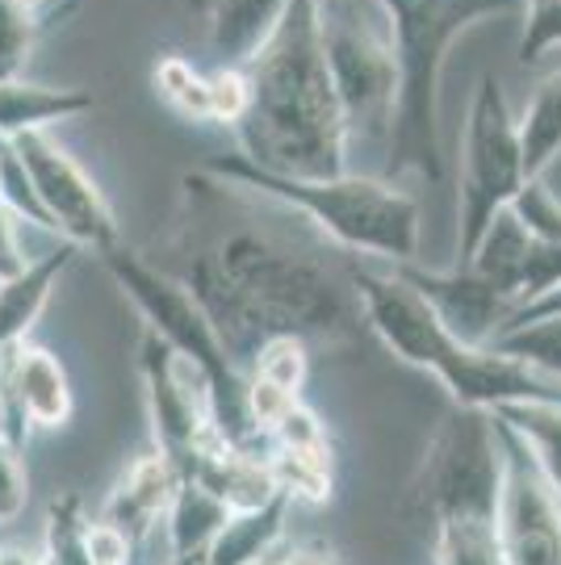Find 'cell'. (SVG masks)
Returning <instances> with one entry per match:
<instances>
[{
  "mask_svg": "<svg viewBox=\"0 0 561 565\" xmlns=\"http://www.w3.org/2000/svg\"><path fill=\"white\" fill-rule=\"evenodd\" d=\"M147 260L193 294L235 364L273 335L348 348L369 335L352 252L331 243L294 205L219 172L181 177V202Z\"/></svg>",
  "mask_w": 561,
  "mask_h": 565,
  "instance_id": "cell-1",
  "label": "cell"
},
{
  "mask_svg": "<svg viewBox=\"0 0 561 565\" xmlns=\"http://www.w3.org/2000/svg\"><path fill=\"white\" fill-rule=\"evenodd\" d=\"M252 97L235 121L240 156L273 177L348 172V118L322 55L315 0H289L273 34L243 60Z\"/></svg>",
  "mask_w": 561,
  "mask_h": 565,
  "instance_id": "cell-2",
  "label": "cell"
},
{
  "mask_svg": "<svg viewBox=\"0 0 561 565\" xmlns=\"http://www.w3.org/2000/svg\"><path fill=\"white\" fill-rule=\"evenodd\" d=\"M352 285L361 294L369 331L399 361L432 373L457 406H474V411H495V406L507 403L561 406L558 377L507 356L490 343L457 340L441 323V315L427 306V298L411 281H402L399 273L369 268L364 256H357L352 260Z\"/></svg>",
  "mask_w": 561,
  "mask_h": 565,
  "instance_id": "cell-3",
  "label": "cell"
},
{
  "mask_svg": "<svg viewBox=\"0 0 561 565\" xmlns=\"http://www.w3.org/2000/svg\"><path fill=\"white\" fill-rule=\"evenodd\" d=\"M394 21L399 46V109L385 142V181L406 168L427 184H441V72L448 51L469 25L495 18H523V0H381Z\"/></svg>",
  "mask_w": 561,
  "mask_h": 565,
  "instance_id": "cell-4",
  "label": "cell"
},
{
  "mask_svg": "<svg viewBox=\"0 0 561 565\" xmlns=\"http://www.w3.org/2000/svg\"><path fill=\"white\" fill-rule=\"evenodd\" d=\"M100 264L109 273V281L126 294V302L142 315V323L151 327L177 356H181L210 394V415L219 436L240 452L264 457L268 452V436H264L252 406H247V373H243L235 356L226 352L222 335L214 331L210 315L201 310V302L184 289L177 277H168L163 268L142 256L139 247L121 239L118 247L100 252Z\"/></svg>",
  "mask_w": 561,
  "mask_h": 565,
  "instance_id": "cell-5",
  "label": "cell"
},
{
  "mask_svg": "<svg viewBox=\"0 0 561 565\" xmlns=\"http://www.w3.org/2000/svg\"><path fill=\"white\" fill-rule=\"evenodd\" d=\"M205 172H219L231 181L261 189L277 202L294 205L319 226L331 243H340L352 256H373L385 264H411L420 256V202L402 193L385 177H273L256 163L235 156H214L198 163Z\"/></svg>",
  "mask_w": 561,
  "mask_h": 565,
  "instance_id": "cell-6",
  "label": "cell"
},
{
  "mask_svg": "<svg viewBox=\"0 0 561 565\" xmlns=\"http://www.w3.org/2000/svg\"><path fill=\"white\" fill-rule=\"evenodd\" d=\"M502 445L490 411L448 406L432 427L415 478L402 494V520L423 536L444 527H499Z\"/></svg>",
  "mask_w": 561,
  "mask_h": 565,
  "instance_id": "cell-7",
  "label": "cell"
},
{
  "mask_svg": "<svg viewBox=\"0 0 561 565\" xmlns=\"http://www.w3.org/2000/svg\"><path fill=\"white\" fill-rule=\"evenodd\" d=\"M322 55L340 93L348 135L390 142L399 109V46L381 0H315Z\"/></svg>",
  "mask_w": 561,
  "mask_h": 565,
  "instance_id": "cell-8",
  "label": "cell"
},
{
  "mask_svg": "<svg viewBox=\"0 0 561 565\" xmlns=\"http://www.w3.org/2000/svg\"><path fill=\"white\" fill-rule=\"evenodd\" d=\"M532 181L523 168L520 121L511 118V105L495 72H486L469 97L462 139V193H457V243L453 264H469L481 231L495 223V214L516 202L523 184Z\"/></svg>",
  "mask_w": 561,
  "mask_h": 565,
  "instance_id": "cell-9",
  "label": "cell"
},
{
  "mask_svg": "<svg viewBox=\"0 0 561 565\" xmlns=\"http://www.w3.org/2000/svg\"><path fill=\"white\" fill-rule=\"evenodd\" d=\"M13 147H18L21 163L34 181V193H39L51 226H55V235L72 239L76 247H88L97 256L118 247V214L72 151H63L46 130H21V135H13Z\"/></svg>",
  "mask_w": 561,
  "mask_h": 565,
  "instance_id": "cell-10",
  "label": "cell"
},
{
  "mask_svg": "<svg viewBox=\"0 0 561 565\" xmlns=\"http://www.w3.org/2000/svg\"><path fill=\"white\" fill-rule=\"evenodd\" d=\"M502 445L499 545L507 565H561V499L516 427L495 415Z\"/></svg>",
  "mask_w": 561,
  "mask_h": 565,
  "instance_id": "cell-11",
  "label": "cell"
},
{
  "mask_svg": "<svg viewBox=\"0 0 561 565\" xmlns=\"http://www.w3.org/2000/svg\"><path fill=\"white\" fill-rule=\"evenodd\" d=\"M139 373H142L147 419H151L156 448L184 473V465L193 461V452L219 431L214 415H210L205 382L151 327L142 331L139 340Z\"/></svg>",
  "mask_w": 561,
  "mask_h": 565,
  "instance_id": "cell-12",
  "label": "cell"
},
{
  "mask_svg": "<svg viewBox=\"0 0 561 565\" xmlns=\"http://www.w3.org/2000/svg\"><path fill=\"white\" fill-rule=\"evenodd\" d=\"M72 419V382L63 361L30 335L4 352V440L25 445V431H55Z\"/></svg>",
  "mask_w": 561,
  "mask_h": 565,
  "instance_id": "cell-13",
  "label": "cell"
},
{
  "mask_svg": "<svg viewBox=\"0 0 561 565\" xmlns=\"http://www.w3.org/2000/svg\"><path fill=\"white\" fill-rule=\"evenodd\" d=\"M402 281L420 289L427 306L441 315V323L465 343H490L511 319V298L474 264H448V268H420V264H394Z\"/></svg>",
  "mask_w": 561,
  "mask_h": 565,
  "instance_id": "cell-14",
  "label": "cell"
},
{
  "mask_svg": "<svg viewBox=\"0 0 561 565\" xmlns=\"http://www.w3.org/2000/svg\"><path fill=\"white\" fill-rule=\"evenodd\" d=\"M177 482H181V469L168 461L160 448H151L121 469V478L109 486V494L100 503L97 520L114 527L118 536H126L130 548H139L163 524Z\"/></svg>",
  "mask_w": 561,
  "mask_h": 565,
  "instance_id": "cell-15",
  "label": "cell"
},
{
  "mask_svg": "<svg viewBox=\"0 0 561 565\" xmlns=\"http://www.w3.org/2000/svg\"><path fill=\"white\" fill-rule=\"evenodd\" d=\"M76 252H81L76 243L63 239L46 256L25 264L18 277L0 281V352H9L13 343L30 335V327L39 323V315L46 310V298L55 294L63 268L76 260Z\"/></svg>",
  "mask_w": 561,
  "mask_h": 565,
  "instance_id": "cell-16",
  "label": "cell"
},
{
  "mask_svg": "<svg viewBox=\"0 0 561 565\" xmlns=\"http://www.w3.org/2000/svg\"><path fill=\"white\" fill-rule=\"evenodd\" d=\"M289 507H294V499L285 490H277L261 507L231 511L222 532L205 548V565H261L280 545V536H285Z\"/></svg>",
  "mask_w": 561,
  "mask_h": 565,
  "instance_id": "cell-17",
  "label": "cell"
},
{
  "mask_svg": "<svg viewBox=\"0 0 561 565\" xmlns=\"http://www.w3.org/2000/svg\"><path fill=\"white\" fill-rule=\"evenodd\" d=\"M97 109V97L88 88H51L30 84L21 76L0 81V135L13 139L21 130H51L55 121L81 118Z\"/></svg>",
  "mask_w": 561,
  "mask_h": 565,
  "instance_id": "cell-18",
  "label": "cell"
},
{
  "mask_svg": "<svg viewBox=\"0 0 561 565\" xmlns=\"http://www.w3.org/2000/svg\"><path fill=\"white\" fill-rule=\"evenodd\" d=\"M289 0H214L205 13V39L222 63H243L280 21Z\"/></svg>",
  "mask_w": 561,
  "mask_h": 565,
  "instance_id": "cell-19",
  "label": "cell"
},
{
  "mask_svg": "<svg viewBox=\"0 0 561 565\" xmlns=\"http://www.w3.org/2000/svg\"><path fill=\"white\" fill-rule=\"evenodd\" d=\"M231 515V507L222 503L214 490H205L198 478L181 473L177 482V494L168 503V515H163V527H168V553H205L210 541L222 532Z\"/></svg>",
  "mask_w": 561,
  "mask_h": 565,
  "instance_id": "cell-20",
  "label": "cell"
},
{
  "mask_svg": "<svg viewBox=\"0 0 561 565\" xmlns=\"http://www.w3.org/2000/svg\"><path fill=\"white\" fill-rule=\"evenodd\" d=\"M520 142L528 177H544V168L561 156V67L532 93L520 118Z\"/></svg>",
  "mask_w": 561,
  "mask_h": 565,
  "instance_id": "cell-21",
  "label": "cell"
},
{
  "mask_svg": "<svg viewBox=\"0 0 561 565\" xmlns=\"http://www.w3.org/2000/svg\"><path fill=\"white\" fill-rule=\"evenodd\" d=\"M490 415H499L502 424L520 431V440L537 457V465H541L544 482L553 486V494L561 499V406L507 403V406H495Z\"/></svg>",
  "mask_w": 561,
  "mask_h": 565,
  "instance_id": "cell-22",
  "label": "cell"
},
{
  "mask_svg": "<svg viewBox=\"0 0 561 565\" xmlns=\"http://www.w3.org/2000/svg\"><path fill=\"white\" fill-rule=\"evenodd\" d=\"M490 348H499L507 356L532 364V369L561 382V315H537L523 323H507L490 340Z\"/></svg>",
  "mask_w": 561,
  "mask_h": 565,
  "instance_id": "cell-23",
  "label": "cell"
},
{
  "mask_svg": "<svg viewBox=\"0 0 561 565\" xmlns=\"http://www.w3.org/2000/svg\"><path fill=\"white\" fill-rule=\"evenodd\" d=\"M306 369H310V343L298 340V335H273V340H264L247 356V364H243L247 382H264L273 385V390H285V394H301Z\"/></svg>",
  "mask_w": 561,
  "mask_h": 565,
  "instance_id": "cell-24",
  "label": "cell"
},
{
  "mask_svg": "<svg viewBox=\"0 0 561 565\" xmlns=\"http://www.w3.org/2000/svg\"><path fill=\"white\" fill-rule=\"evenodd\" d=\"M151 84L177 114L193 121H210V72L181 55H160L151 67Z\"/></svg>",
  "mask_w": 561,
  "mask_h": 565,
  "instance_id": "cell-25",
  "label": "cell"
},
{
  "mask_svg": "<svg viewBox=\"0 0 561 565\" xmlns=\"http://www.w3.org/2000/svg\"><path fill=\"white\" fill-rule=\"evenodd\" d=\"M42 565H93L88 557V515L81 494H60L46 511V548Z\"/></svg>",
  "mask_w": 561,
  "mask_h": 565,
  "instance_id": "cell-26",
  "label": "cell"
},
{
  "mask_svg": "<svg viewBox=\"0 0 561 565\" xmlns=\"http://www.w3.org/2000/svg\"><path fill=\"white\" fill-rule=\"evenodd\" d=\"M42 34V21L21 0H0V76H21L34 42Z\"/></svg>",
  "mask_w": 561,
  "mask_h": 565,
  "instance_id": "cell-27",
  "label": "cell"
},
{
  "mask_svg": "<svg viewBox=\"0 0 561 565\" xmlns=\"http://www.w3.org/2000/svg\"><path fill=\"white\" fill-rule=\"evenodd\" d=\"M268 436V445L273 448H289V452H310V457H331V440H327V431H322L319 415L310 411V406L294 403L285 415H280L277 424L264 431Z\"/></svg>",
  "mask_w": 561,
  "mask_h": 565,
  "instance_id": "cell-28",
  "label": "cell"
},
{
  "mask_svg": "<svg viewBox=\"0 0 561 565\" xmlns=\"http://www.w3.org/2000/svg\"><path fill=\"white\" fill-rule=\"evenodd\" d=\"M561 46V0H537L523 4V34H520V63L544 60Z\"/></svg>",
  "mask_w": 561,
  "mask_h": 565,
  "instance_id": "cell-29",
  "label": "cell"
},
{
  "mask_svg": "<svg viewBox=\"0 0 561 565\" xmlns=\"http://www.w3.org/2000/svg\"><path fill=\"white\" fill-rule=\"evenodd\" d=\"M511 210L520 214V223L528 226V235L561 243V202L549 193V184H544L541 177H532V181L523 184L520 193H516V202H511Z\"/></svg>",
  "mask_w": 561,
  "mask_h": 565,
  "instance_id": "cell-30",
  "label": "cell"
},
{
  "mask_svg": "<svg viewBox=\"0 0 561 565\" xmlns=\"http://www.w3.org/2000/svg\"><path fill=\"white\" fill-rule=\"evenodd\" d=\"M247 97H252V84H247L243 63H222L210 72V121L235 126L247 109Z\"/></svg>",
  "mask_w": 561,
  "mask_h": 565,
  "instance_id": "cell-31",
  "label": "cell"
},
{
  "mask_svg": "<svg viewBox=\"0 0 561 565\" xmlns=\"http://www.w3.org/2000/svg\"><path fill=\"white\" fill-rule=\"evenodd\" d=\"M30 503V478L21 465V448L0 436V524L18 520Z\"/></svg>",
  "mask_w": 561,
  "mask_h": 565,
  "instance_id": "cell-32",
  "label": "cell"
},
{
  "mask_svg": "<svg viewBox=\"0 0 561 565\" xmlns=\"http://www.w3.org/2000/svg\"><path fill=\"white\" fill-rule=\"evenodd\" d=\"M25 264H30V256L21 252L18 214H13L9 205L0 202V281H4V277H18Z\"/></svg>",
  "mask_w": 561,
  "mask_h": 565,
  "instance_id": "cell-33",
  "label": "cell"
},
{
  "mask_svg": "<svg viewBox=\"0 0 561 565\" xmlns=\"http://www.w3.org/2000/svg\"><path fill=\"white\" fill-rule=\"evenodd\" d=\"M261 565H340V557L322 545H277Z\"/></svg>",
  "mask_w": 561,
  "mask_h": 565,
  "instance_id": "cell-34",
  "label": "cell"
},
{
  "mask_svg": "<svg viewBox=\"0 0 561 565\" xmlns=\"http://www.w3.org/2000/svg\"><path fill=\"white\" fill-rule=\"evenodd\" d=\"M537 315H561V289L558 294H549V298H541V302H528V306H520L507 323H523V319H537ZM502 323V327H507Z\"/></svg>",
  "mask_w": 561,
  "mask_h": 565,
  "instance_id": "cell-35",
  "label": "cell"
},
{
  "mask_svg": "<svg viewBox=\"0 0 561 565\" xmlns=\"http://www.w3.org/2000/svg\"><path fill=\"white\" fill-rule=\"evenodd\" d=\"M0 565H39V557L25 548H0Z\"/></svg>",
  "mask_w": 561,
  "mask_h": 565,
  "instance_id": "cell-36",
  "label": "cell"
},
{
  "mask_svg": "<svg viewBox=\"0 0 561 565\" xmlns=\"http://www.w3.org/2000/svg\"><path fill=\"white\" fill-rule=\"evenodd\" d=\"M181 4H184V13H189V18H201V21H205V13L214 9V0H181Z\"/></svg>",
  "mask_w": 561,
  "mask_h": 565,
  "instance_id": "cell-37",
  "label": "cell"
},
{
  "mask_svg": "<svg viewBox=\"0 0 561 565\" xmlns=\"http://www.w3.org/2000/svg\"><path fill=\"white\" fill-rule=\"evenodd\" d=\"M163 565H205V553H168Z\"/></svg>",
  "mask_w": 561,
  "mask_h": 565,
  "instance_id": "cell-38",
  "label": "cell"
},
{
  "mask_svg": "<svg viewBox=\"0 0 561 565\" xmlns=\"http://www.w3.org/2000/svg\"><path fill=\"white\" fill-rule=\"evenodd\" d=\"M0 431H4V352H0Z\"/></svg>",
  "mask_w": 561,
  "mask_h": 565,
  "instance_id": "cell-39",
  "label": "cell"
},
{
  "mask_svg": "<svg viewBox=\"0 0 561 565\" xmlns=\"http://www.w3.org/2000/svg\"><path fill=\"white\" fill-rule=\"evenodd\" d=\"M21 4H25V9H39L42 0H21Z\"/></svg>",
  "mask_w": 561,
  "mask_h": 565,
  "instance_id": "cell-40",
  "label": "cell"
}]
</instances>
